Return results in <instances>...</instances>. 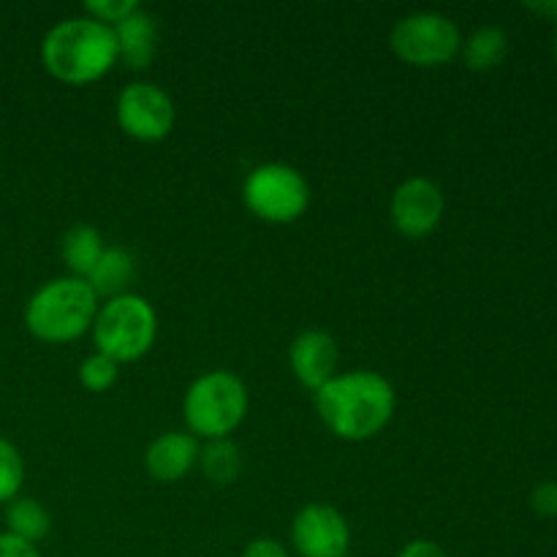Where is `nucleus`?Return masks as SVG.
<instances>
[{
  "label": "nucleus",
  "mask_w": 557,
  "mask_h": 557,
  "mask_svg": "<svg viewBox=\"0 0 557 557\" xmlns=\"http://www.w3.org/2000/svg\"><path fill=\"white\" fill-rule=\"evenodd\" d=\"M395 386L375 370L337 373L315 392V411L335 438L370 441L395 417Z\"/></svg>",
  "instance_id": "f257e3e1"
},
{
  "label": "nucleus",
  "mask_w": 557,
  "mask_h": 557,
  "mask_svg": "<svg viewBox=\"0 0 557 557\" xmlns=\"http://www.w3.org/2000/svg\"><path fill=\"white\" fill-rule=\"evenodd\" d=\"M41 63L63 85H92L120 63L112 27L90 16H69L44 36Z\"/></svg>",
  "instance_id": "f03ea898"
},
{
  "label": "nucleus",
  "mask_w": 557,
  "mask_h": 557,
  "mask_svg": "<svg viewBox=\"0 0 557 557\" xmlns=\"http://www.w3.org/2000/svg\"><path fill=\"white\" fill-rule=\"evenodd\" d=\"M101 299L85 277H54L44 283L25 308V326L41 343H74L92 330Z\"/></svg>",
  "instance_id": "7ed1b4c3"
},
{
  "label": "nucleus",
  "mask_w": 557,
  "mask_h": 557,
  "mask_svg": "<svg viewBox=\"0 0 557 557\" xmlns=\"http://www.w3.org/2000/svg\"><path fill=\"white\" fill-rule=\"evenodd\" d=\"M248 389L228 370H210L188 386L183 397V419L196 441L228 438L248 413Z\"/></svg>",
  "instance_id": "20e7f679"
},
{
  "label": "nucleus",
  "mask_w": 557,
  "mask_h": 557,
  "mask_svg": "<svg viewBox=\"0 0 557 557\" xmlns=\"http://www.w3.org/2000/svg\"><path fill=\"white\" fill-rule=\"evenodd\" d=\"M96 351L117 364L139 362L150 354L158 337V315L152 305L139 294H120L98 308L92 321Z\"/></svg>",
  "instance_id": "39448f33"
},
{
  "label": "nucleus",
  "mask_w": 557,
  "mask_h": 557,
  "mask_svg": "<svg viewBox=\"0 0 557 557\" xmlns=\"http://www.w3.org/2000/svg\"><path fill=\"white\" fill-rule=\"evenodd\" d=\"M243 201L259 221L286 226L308 212L310 185L288 163H261L245 177Z\"/></svg>",
  "instance_id": "423d86ee"
},
{
  "label": "nucleus",
  "mask_w": 557,
  "mask_h": 557,
  "mask_svg": "<svg viewBox=\"0 0 557 557\" xmlns=\"http://www.w3.org/2000/svg\"><path fill=\"white\" fill-rule=\"evenodd\" d=\"M389 47L413 69H441L460 54V27L438 11H417L395 22Z\"/></svg>",
  "instance_id": "0eeeda50"
},
{
  "label": "nucleus",
  "mask_w": 557,
  "mask_h": 557,
  "mask_svg": "<svg viewBox=\"0 0 557 557\" xmlns=\"http://www.w3.org/2000/svg\"><path fill=\"white\" fill-rule=\"evenodd\" d=\"M120 131L136 141H161L174 128V101L156 82H131L114 103Z\"/></svg>",
  "instance_id": "6e6552de"
},
{
  "label": "nucleus",
  "mask_w": 557,
  "mask_h": 557,
  "mask_svg": "<svg viewBox=\"0 0 557 557\" xmlns=\"http://www.w3.org/2000/svg\"><path fill=\"white\" fill-rule=\"evenodd\" d=\"M292 544L299 557H348L351 528L330 504H308L292 522Z\"/></svg>",
  "instance_id": "1a4fd4ad"
},
{
  "label": "nucleus",
  "mask_w": 557,
  "mask_h": 557,
  "mask_svg": "<svg viewBox=\"0 0 557 557\" xmlns=\"http://www.w3.org/2000/svg\"><path fill=\"white\" fill-rule=\"evenodd\" d=\"M444 194L428 177H408L392 194L389 215L406 239H424L438 228L444 218Z\"/></svg>",
  "instance_id": "9d476101"
},
{
  "label": "nucleus",
  "mask_w": 557,
  "mask_h": 557,
  "mask_svg": "<svg viewBox=\"0 0 557 557\" xmlns=\"http://www.w3.org/2000/svg\"><path fill=\"white\" fill-rule=\"evenodd\" d=\"M288 364L292 373L305 389L319 392L321 386L330 384L337 375V364H341V348H337L335 337L330 332L308 330L297 335L288 348Z\"/></svg>",
  "instance_id": "9b49d317"
},
{
  "label": "nucleus",
  "mask_w": 557,
  "mask_h": 557,
  "mask_svg": "<svg viewBox=\"0 0 557 557\" xmlns=\"http://www.w3.org/2000/svg\"><path fill=\"white\" fill-rule=\"evenodd\" d=\"M199 441L190 433L174 430L161 433L145 451V468L156 482L174 484L188 476L199 462Z\"/></svg>",
  "instance_id": "f8f14e48"
},
{
  "label": "nucleus",
  "mask_w": 557,
  "mask_h": 557,
  "mask_svg": "<svg viewBox=\"0 0 557 557\" xmlns=\"http://www.w3.org/2000/svg\"><path fill=\"white\" fill-rule=\"evenodd\" d=\"M114 30L117 54L128 69L145 71L158 52V22L145 9H136L128 20L120 22Z\"/></svg>",
  "instance_id": "ddd939ff"
},
{
  "label": "nucleus",
  "mask_w": 557,
  "mask_h": 557,
  "mask_svg": "<svg viewBox=\"0 0 557 557\" xmlns=\"http://www.w3.org/2000/svg\"><path fill=\"white\" fill-rule=\"evenodd\" d=\"M136 277V261L134 256L125 248H103L101 259L96 261V267L90 270V275L85 277L92 286V292L98 294V299H114L120 294H128V286Z\"/></svg>",
  "instance_id": "4468645a"
},
{
  "label": "nucleus",
  "mask_w": 557,
  "mask_h": 557,
  "mask_svg": "<svg viewBox=\"0 0 557 557\" xmlns=\"http://www.w3.org/2000/svg\"><path fill=\"white\" fill-rule=\"evenodd\" d=\"M103 237L96 226L90 223H76L65 232L63 243H60V256H63L65 267L74 277H87L96 261L103 253Z\"/></svg>",
  "instance_id": "2eb2a0df"
},
{
  "label": "nucleus",
  "mask_w": 557,
  "mask_h": 557,
  "mask_svg": "<svg viewBox=\"0 0 557 557\" xmlns=\"http://www.w3.org/2000/svg\"><path fill=\"white\" fill-rule=\"evenodd\" d=\"M509 52V36L500 27H476L468 38H462L460 54L471 71H493L504 63Z\"/></svg>",
  "instance_id": "dca6fc26"
},
{
  "label": "nucleus",
  "mask_w": 557,
  "mask_h": 557,
  "mask_svg": "<svg viewBox=\"0 0 557 557\" xmlns=\"http://www.w3.org/2000/svg\"><path fill=\"white\" fill-rule=\"evenodd\" d=\"M49 528H52V517L36 498H22L20 495L11 504H5V533H11V536L36 547L38 542L47 539Z\"/></svg>",
  "instance_id": "f3484780"
},
{
  "label": "nucleus",
  "mask_w": 557,
  "mask_h": 557,
  "mask_svg": "<svg viewBox=\"0 0 557 557\" xmlns=\"http://www.w3.org/2000/svg\"><path fill=\"white\" fill-rule=\"evenodd\" d=\"M207 482L212 484H232L237 482L239 473H243V457H239L237 444H232L228 438L221 441H207L199 449V462Z\"/></svg>",
  "instance_id": "a211bd4d"
},
{
  "label": "nucleus",
  "mask_w": 557,
  "mask_h": 557,
  "mask_svg": "<svg viewBox=\"0 0 557 557\" xmlns=\"http://www.w3.org/2000/svg\"><path fill=\"white\" fill-rule=\"evenodd\" d=\"M22 482H25V460L11 441L0 438V504L20 498Z\"/></svg>",
  "instance_id": "6ab92c4d"
},
{
  "label": "nucleus",
  "mask_w": 557,
  "mask_h": 557,
  "mask_svg": "<svg viewBox=\"0 0 557 557\" xmlns=\"http://www.w3.org/2000/svg\"><path fill=\"white\" fill-rule=\"evenodd\" d=\"M120 379V364L114 359L103 357V354L92 351L85 362L79 364V381L87 392H109Z\"/></svg>",
  "instance_id": "aec40b11"
},
{
  "label": "nucleus",
  "mask_w": 557,
  "mask_h": 557,
  "mask_svg": "<svg viewBox=\"0 0 557 557\" xmlns=\"http://www.w3.org/2000/svg\"><path fill=\"white\" fill-rule=\"evenodd\" d=\"M136 9H141L136 0H90V3H85V14L107 27H117Z\"/></svg>",
  "instance_id": "412c9836"
},
{
  "label": "nucleus",
  "mask_w": 557,
  "mask_h": 557,
  "mask_svg": "<svg viewBox=\"0 0 557 557\" xmlns=\"http://www.w3.org/2000/svg\"><path fill=\"white\" fill-rule=\"evenodd\" d=\"M531 506L536 515L557 517V482L539 484V487L531 493Z\"/></svg>",
  "instance_id": "4be33fe9"
},
{
  "label": "nucleus",
  "mask_w": 557,
  "mask_h": 557,
  "mask_svg": "<svg viewBox=\"0 0 557 557\" xmlns=\"http://www.w3.org/2000/svg\"><path fill=\"white\" fill-rule=\"evenodd\" d=\"M243 557H292V555H288V549L283 547L277 539L259 536L253 539V542H248V547L243 549Z\"/></svg>",
  "instance_id": "5701e85b"
},
{
  "label": "nucleus",
  "mask_w": 557,
  "mask_h": 557,
  "mask_svg": "<svg viewBox=\"0 0 557 557\" xmlns=\"http://www.w3.org/2000/svg\"><path fill=\"white\" fill-rule=\"evenodd\" d=\"M0 557H41L38 547L22 542V539L11 536V533H0Z\"/></svg>",
  "instance_id": "b1692460"
},
{
  "label": "nucleus",
  "mask_w": 557,
  "mask_h": 557,
  "mask_svg": "<svg viewBox=\"0 0 557 557\" xmlns=\"http://www.w3.org/2000/svg\"><path fill=\"white\" fill-rule=\"evenodd\" d=\"M397 557H449V555H446V549L441 547V544L430 542V539H413V542H408L406 547L397 553Z\"/></svg>",
  "instance_id": "393cba45"
},
{
  "label": "nucleus",
  "mask_w": 557,
  "mask_h": 557,
  "mask_svg": "<svg viewBox=\"0 0 557 557\" xmlns=\"http://www.w3.org/2000/svg\"><path fill=\"white\" fill-rule=\"evenodd\" d=\"M533 11H542V14H553L557 16V3H533Z\"/></svg>",
  "instance_id": "a878e982"
},
{
  "label": "nucleus",
  "mask_w": 557,
  "mask_h": 557,
  "mask_svg": "<svg viewBox=\"0 0 557 557\" xmlns=\"http://www.w3.org/2000/svg\"><path fill=\"white\" fill-rule=\"evenodd\" d=\"M555 58H557V33H555Z\"/></svg>",
  "instance_id": "bb28decb"
}]
</instances>
